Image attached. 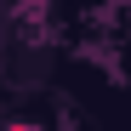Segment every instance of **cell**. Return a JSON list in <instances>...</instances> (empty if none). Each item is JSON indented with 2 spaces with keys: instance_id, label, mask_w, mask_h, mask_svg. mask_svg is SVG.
<instances>
[{
  "instance_id": "obj_1",
  "label": "cell",
  "mask_w": 131,
  "mask_h": 131,
  "mask_svg": "<svg viewBox=\"0 0 131 131\" xmlns=\"http://www.w3.org/2000/svg\"><path fill=\"white\" fill-rule=\"evenodd\" d=\"M6 131H34V125H23V120H17V125H6Z\"/></svg>"
}]
</instances>
